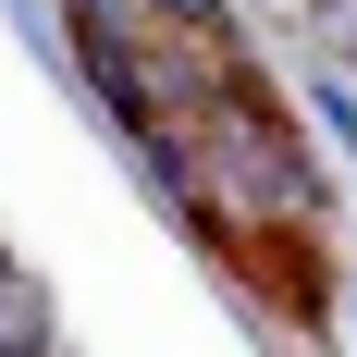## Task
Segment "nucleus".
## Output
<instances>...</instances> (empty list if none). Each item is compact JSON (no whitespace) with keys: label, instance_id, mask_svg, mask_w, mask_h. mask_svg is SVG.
Listing matches in <instances>:
<instances>
[{"label":"nucleus","instance_id":"1","mask_svg":"<svg viewBox=\"0 0 357 357\" xmlns=\"http://www.w3.org/2000/svg\"><path fill=\"white\" fill-rule=\"evenodd\" d=\"M210 148H222V173L247 185L259 210H308V197H321V185H308V160H296V136H284V111L259 99V86H222Z\"/></svg>","mask_w":357,"mask_h":357},{"label":"nucleus","instance_id":"2","mask_svg":"<svg viewBox=\"0 0 357 357\" xmlns=\"http://www.w3.org/2000/svg\"><path fill=\"white\" fill-rule=\"evenodd\" d=\"M321 25H333V50H357V0H321Z\"/></svg>","mask_w":357,"mask_h":357}]
</instances>
